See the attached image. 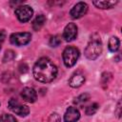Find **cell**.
Here are the masks:
<instances>
[{
  "instance_id": "obj_15",
  "label": "cell",
  "mask_w": 122,
  "mask_h": 122,
  "mask_svg": "<svg viewBox=\"0 0 122 122\" xmlns=\"http://www.w3.org/2000/svg\"><path fill=\"white\" fill-rule=\"evenodd\" d=\"M89 99H90V95L88 93H83V94H81V95H79V96H77L75 98L74 104H76V105H82V104L86 103Z\"/></svg>"
},
{
  "instance_id": "obj_16",
  "label": "cell",
  "mask_w": 122,
  "mask_h": 122,
  "mask_svg": "<svg viewBox=\"0 0 122 122\" xmlns=\"http://www.w3.org/2000/svg\"><path fill=\"white\" fill-rule=\"evenodd\" d=\"M98 107H99V106H98L97 103H92V105L88 106V107L86 108V110H85L86 114H87V115H92V114H94V113L97 112Z\"/></svg>"
},
{
  "instance_id": "obj_5",
  "label": "cell",
  "mask_w": 122,
  "mask_h": 122,
  "mask_svg": "<svg viewBox=\"0 0 122 122\" xmlns=\"http://www.w3.org/2000/svg\"><path fill=\"white\" fill-rule=\"evenodd\" d=\"M32 14H33V10L30 6H27V5L19 6L15 10V15L17 19L22 23L28 22L31 18Z\"/></svg>"
},
{
  "instance_id": "obj_19",
  "label": "cell",
  "mask_w": 122,
  "mask_h": 122,
  "mask_svg": "<svg viewBox=\"0 0 122 122\" xmlns=\"http://www.w3.org/2000/svg\"><path fill=\"white\" fill-rule=\"evenodd\" d=\"M61 44V38L57 35H54V36H51V39H50V45L51 47H57Z\"/></svg>"
},
{
  "instance_id": "obj_12",
  "label": "cell",
  "mask_w": 122,
  "mask_h": 122,
  "mask_svg": "<svg viewBox=\"0 0 122 122\" xmlns=\"http://www.w3.org/2000/svg\"><path fill=\"white\" fill-rule=\"evenodd\" d=\"M45 23H46V17L43 14H39L33 20V22H32V28H33L34 30H39L44 26Z\"/></svg>"
},
{
  "instance_id": "obj_18",
  "label": "cell",
  "mask_w": 122,
  "mask_h": 122,
  "mask_svg": "<svg viewBox=\"0 0 122 122\" xmlns=\"http://www.w3.org/2000/svg\"><path fill=\"white\" fill-rule=\"evenodd\" d=\"M0 122H17V121L13 115L4 113L0 116Z\"/></svg>"
},
{
  "instance_id": "obj_2",
  "label": "cell",
  "mask_w": 122,
  "mask_h": 122,
  "mask_svg": "<svg viewBox=\"0 0 122 122\" xmlns=\"http://www.w3.org/2000/svg\"><path fill=\"white\" fill-rule=\"evenodd\" d=\"M102 52V43L100 36L97 33H93L91 36V39L85 49V56L90 60H94Z\"/></svg>"
},
{
  "instance_id": "obj_23",
  "label": "cell",
  "mask_w": 122,
  "mask_h": 122,
  "mask_svg": "<svg viewBox=\"0 0 122 122\" xmlns=\"http://www.w3.org/2000/svg\"><path fill=\"white\" fill-rule=\"evenodd\" d=\"M0 50H1V45H0Z\"/></svg>"
},
{
  "instance_id": "obj_14",
  "label": "cell",
  "mask_w": 122,
  "mask_h": 122,
  "mask_svg": "<svg viewBox=\"0 0 122 122\" xmlns=\"http://www.w3.org/2000/svg\"><path fill=\"white\" fill-rule=\"evenodd\" d=\"M119 45H120V42H119V39L115 36H112L110 38L109 40V44H108V47H109V50L112 52H115L118 49H119Z\"/></svg>"
},
{
  "instance_id": "obj_6",
  "label": "cell",
  "mask_w": 122,
  "mask_h": 122,
  "mask_svg": "<svg viewBox=\"0 0 122 122\" xmlns=\"http://www.w3.org/2000/svg\"><path fill=\"white\" fill-rule=\"evenodd\" d=\"M31 39V34L30 32H16L10 35V43L15 46L27 45Z\"/></svg>"
},
{
  "instance_id": "obj_17",
  "label": "cell",
  "mask_w": 122,
  "mask_h": 122,
  "mask_svg": "<svg viewBox=\"0 0 122 122\" xmlns=\"http://www.w3.org/2000/svg\"><path fill=\"white\" fill-rule=\"evenodd\" d=\"M15 57V53L12 50H8L6 51L5 54H4V57H3V61L4 62H9V61H11L13 60V58Z\"/></svg>"
},
{
  "instance_id": "obj_7",
  "label": "cell",
  "mask_w": 122,
  "mask_h": 122,
  "mask_svg": "<svg viewBox=\"0 0 122 122\" xmlns=\"http://www.w3.org/2000/svg\"><path fill=\"white\" fill-rule=\"evenodd\" d=\"M88 11V5L84 2H79L73 6L70 11V15L73 19H78L84 16Z\"/></svg>"
},
{
  "instance_id": "obj_21",
  "label": "cell",
  "mask_w": 122,
  "mask_h": 122,
  "mask_svg": "<svg viewBox=\"0 0 122 122\" xmlns=\"http://www.w3.org/2000/svg\"><path fill=\"white\" fill-rule=\"evenodd\" d=\"M116 112L117 117L119 118L121 116V101L118 102V105H117V108H116V112Z\"/></svg>"
},
{
  "instance_id": "obj_13",
  "label": "cell",
  "mask_w": 122,
  "mask_h": 122,
  "mask_svg": "<svg viewBox=\"0 0 122 122\" xmlns=\"http://www.w3.org/2000/svg\"><path fill=\"white\" fill-rule=\"evenodd\" d=\"M92 3L98 9H111L117 4V1H93Z\"/></svg>"
},
{
  "instance_id": "obj_20",
  "label": "cell",
  "mask_w": 122,
  "mask_h": 122,
  "mask_svg": "<svg viewBox=\"0 0 122 122\" xmlns=\"http://www.w3.org/2000/svg\"><path fill=\"white\" fill-rule=\"evenodd\" d=\"M48 122H61V118H60V115L56 112H53L50 115L49 119H48Z\"/></svg>"
},
{
  "instance_id": "obj_11",
  "label": "cell",
  "mask_w": 122,
  "mask_h": 122,
  "mask_svg": "<svg viewBox=\"0 0 122 122\" xmlns=\"http://www.w3.org/2000/svg\"><path fill=\"white\" fill-rule=\"evenodd\" d=\"M85 82V76L80 72H75L71 75L69 80V85L71 88H78Z\"/></svg>"
},
{
  "instance_id": "obj_10",
  "label": "cell",
  "mask_w": 122,
  "mask_h": 122,
  "mask_svg": "<svg viewBox=\"0 0 122 122\" xmlns=\"http://www.w3.org/2000/svg\"><path fill=\"white\" fill-rule=\"evenodd\" d=\"M80 118V112L75 107H69L64 115L65 122H76Z\"/></svg>"
},
{
  "instance_id": "obj_4",
  "label": "cell",
  "mask_w": 122,
  "mask_h": 122,
  "mask_svg": "<svg viewBox=\"0 0 122 122\" xmlns=\"http://www.w3.org/2000/svg\"><path fill=\"white\" fill-rule=\"evenodd\" d=\"M9 109L12 111L14 113L20 115V116H27L30 112V109L26 105H22L19 103V101L15 98H11L9 101Z\"/></svg>"
},
{
  "instance_id": "obj_8",
  "label": "cell",
  "mask_w": 122,
  "mask_h": 122,
  "mask_svg": "<svg viewBox=\"0 0 122 122\" xmlns=\"http://www.w3.org/2000/svg\"><path fill=\"white\" fill-rule=\"evenodd\" d=\"M77 36V27L73 23H69L63 31V38L67 42H71L74 40Z\"/></svg>"
},
{
  "instance_id": "obj_9",
  "label": "cell",
  "mask_w": 122,
  "mask_h": 122,
  "mask_svg": "<svg viewBox=\"0 0 122 122\" xmlns=\"http://www.w3.org/2000/svg\"><path fill=\"white\" fill-rule=\"evenodd\" d=\"M21 97L29 103H33L37 99V93H36L34 89L30 88V87H26L21 92Z\"/></svg>"
},
{
  "instance_id": "obj_1",
  "label": "cell",
  "mask_w": 122,
  "mask_h": 122,
  "mask_svg": "<svg viewBox=\"0 0 122 122\" xmlns=\"http://www.w3.org/2000/svg\"><path fill=\"white\" fill-rule=\"evenodd\" d=\"M32 73L37 81L42 83H49L56 77L57 68L49 58L41 57L34 64Z\"/></svg>"
},
{
  "instance_id": "obj_22",
  "label": "cell",
  "mask_w": 122,
  "mask_h": 122,
  "mask_svg": "<svg viewBox=\"0 0 122 122\" xmlns=\"http://www.w3.org/2000/svg\"><path fill=\"white\" fill-rule=\"evenodd\" d=\"M5 38H6V32L4 30H0V44L5 40Z\"/></svg>"
},
{
  "instance_id": "obj_3",
  "label": "cell",
  "mask_w": 122,
  "mask_h": 122,
  "mask_svg": "<svg viewBox=\"0 0 122 122\" xmlns=\"http://www.w3.org/2000/svg\"><path fill=\"white\" fill-rule=\"evenodd\" d=\"M63 62L66 67H72L78 60L79 57V51L71 46L67 47L63 51Z\"/></svg>"
}]
</instances>
